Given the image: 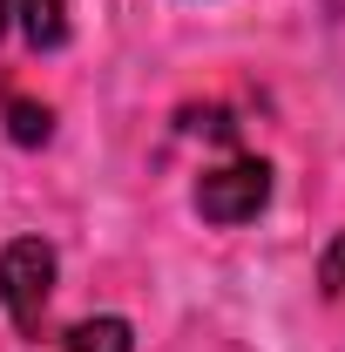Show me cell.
Listing matches in <instances>:
<instances>
[{
    "mask_svg": "<svg viewBox=\"0 0 345 352\" xmlns=\"http://www.w3.org/2000/svg\"><path fill=\"white\" fill-rule=\"evenodd\" d=\"M54 244L41 237H14L0 251V305L14 318L21 339H41V318H47V298H54Z\"/></svg>",
    "mask_w": 345,
    "mask_h": 352,
    "instance_id": "obj_1",
    "label": "cell"
},
{
    "mask_svg": "<svg viewBox=\"0 0 345 352\" xmlns=\"http://www.w3.org/2000/svg\"><path fill=\"white\" fill-rule=\"evenodd\" d=\"M264 204H271V163L264 156H230V163L197 176V217L216 223V230L251 223Z\"/></svg>",
    "mask_w": 345,
    "mask_h": 352,
    "instance_id": "obj_2",
    "label": "cell"
},
{
    "mask_svg": "<svg viewBox=\"0 0 345 352\" xmlns=\"http://www.w3.org/2000/svg\"><path fill=\"white\" fill-rule=\"evenodd\" d=\"M14 21H21V34L41 47V54H54V47L68 41V7L61 0H14Z\"/></svg>",
    "mask_w": 345,
    "mask_h": 352,
    "instance_id": "obj_3",
    "label": "cell"
},
{
    "mask_svg": "<svg viewBox=\"0 0 345 352\" xmlns=\"http://www.w3.org/2000/svg\"><path fill=\"white\" fill-rule=\"evenodd\" d=\"M0 109H7V135H14L21 149H41L47 135H54V116H47V102H27V95H0Z\"/></svg>",
    "mask_w": 345,
    "mask_h": 352,
    "instance_id": "obj_4",
    "label": "cell"
},
{
    "mask_svg": "<svg viewBox=\"0 0 345 352\" xmlns=\"http://www.w3.org/2000/svg\"><path fill=\"white\" fill-rule=\"evenodd\" d=\"M68 352H135L129 318H82L68 332Z\"/></svg>",
    "mask_w": 345,
    "mask_h": 352,
    "instance_id": "obj_5",
    "label": "cell"
},
{
    "mask_svg": "<svg viewBox=\"0 0 345 352\" xmlns=\"http://www.w3.org/2000/svg\"><path fill=\"white\" fill-rule=\"evenodd\" d=\"M318 285H325L332 298H345V230L325 244V258H318Z\"/></svg>",
    "mask_w": 345,
    "mask_h": 352,
    "instance_id": "obj_6",
    "label": "cell"
},
{
    "mask_svg": "<svg viewBox=\"0 0 345 352\" xmlns=\"http://www.w3.org/2000/svg\"><path fill=\"white\" fill-rule=\"evenodd\" d=\"M7 21H14V0H0V34H7Z\"/></svg>",
    "mask_w": 345,
    "mask_h": 352,
    "instance_id": "obj_7",
    "label": "cell"
}]
</instances>
